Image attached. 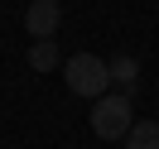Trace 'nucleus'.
I'll use <instances>...</instances> for the list:
<instances>
[{
  "mask_svg": "<svg viewBox=\"0 0 159 149\" xmlns=\"http://www.w3.org/2000/svg\"><path fill=\"white\" fill-rule=\"evenodd\" d=\"M63 77H68V91H72V96L97 101V96L111 91V63L97 58V53H72V58L63 63Z\"/></svg>",
  "mask_w": 159,
  "mask_h": 149,
  "instance_id": "f257e3e1",
  "label": "nucleus"
},
{
  "mask_svg": "<svg viewBox=\"0 0 159 149\" xmlns=\"http://www.w3.org/2000/svg\"><path fill=\"white\" fill-rule=\"evenodd\" d=\"M125 149H159V120H135L125 135Z\"/></svg>",
  "mask_w": 159,
  "mask_h": 149,
  "instance_id": "423d86ee",
  "label": "nucleus"
},
{
  "mask_svg": "<svg viewBox=\"0 0 159 149\" xmlns=\"http://www.w3.org/2000/svg\"><path fill=\"white\" fill-rule=\"evenodd\" d=\"M29 68H34V72H53V68H63L58 43H53V39H34V43H29Z\"/></svg>",
  "mask_w": 159,
  "mask_h": 149,
  "instance_id": "39448f33",
  "label": "nucleus"
},
{
  "mask_svg": "<svg viewBox=\"0 0 159 149\" xmlns=\"http://www.w3.org/2000/svg\"><path fill=\"white\" fill-rule=\"evenodd\" d=\"M111 87H120L125 96L140 87V58H135V53H120V58H111Z\"/></svg>",
  "mask_w": 159,
  "mask_h": 149,
  "instance_id": "20e7f679",
  "label": "nucleus"
},
{
  "mask_svg": "<svg viewBox=\"0 0 159 149\" xmlns=\"http://www.w3.org/2000/svg\"><path fill=\"white\" fill-rule=\"evenodd\" d=\"M130 125H135V111H130L125 91H106L92 101V135L97 139H125Z\"/></svg>",
  "mask_w": 159,
  "mask_h": 149,
  "instance_id": "f03ea898",
  "label": "nucleus"
},
{
  "mask_svg": "<svg viewBox=\"0 0 159 149\" xmlns=\"http://www.w3.org/2000/svg\"><path fill=\"white\" fill-rule=\"evenodd\" d=\"M58 24H63V0H29V10H24L29 39H53Z\"/></svg>",
  "mask_w": 159,
  "mask_h": 149,
  "instance_id": "7ed1b4c3",
  "label": "nucleus"
}]
</instances>
